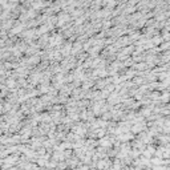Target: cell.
I'll return each instance as SVG.
<instances>
[{
  "mask_svg": "<svg viewBox=\"0 0 170 170\" xmlns=\"http://www.w3.org/2000/svg\"><path fill=\"white\" fill-rule=\"evenodd\" d=\"M36 164H37L40 167H45L47 166V164H48V160L45 157H39L37 161H36Z\"/></svg>",
  "mask_w": 170,
  "mask_h": 170,
  "instance_id": "cell-1",
  "label": "cell"
},
{
  "mask_svg": "<svg viewBox=\"0 0 170 170\" xmlns=\"http://www.w3.org/2000/svg\"><path fill=\"white\" fill-rule=\"evenodd\" d=\"M151 160V165H164V158H160V157H154V158H150Z\"/></svg>",
  "mask_w": 170,
  "mask_h": 170,
  "instance_id": "cell-2",
  "label": "cell"
},
{
  "mask_svg": "<svg viewBox=\"0 0 170 170\" xmlns=\"http://www.w3.org/2000/svg\"><path fill=\"white\" fill-rule=\"evenodd\" d=\"M68 162H66V161H60V162H59V165H57V170H66L68 169Z\"/></svg>",
  "mask_w": 170,
  "mask_h": 170,
  "instance_id": "cell-3",
  "label": "cell"
}]
</instances>
